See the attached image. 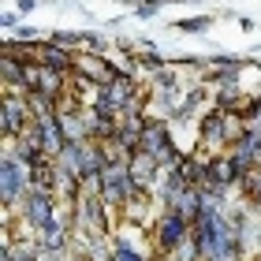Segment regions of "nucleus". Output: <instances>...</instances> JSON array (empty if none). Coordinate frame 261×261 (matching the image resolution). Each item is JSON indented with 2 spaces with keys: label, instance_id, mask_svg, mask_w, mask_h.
<instances>
[{
  "label": "nucleus",
  "instance_id": "nucleus-1",
  "mask_svg": "<svg viewBox=\"0 0 261 261\" xmlns=\"http://www.w3.org/2000/svg\"><path fill=\"white\" fill-rule=\"evenodd\" d=\"M30 187H34L30 164L22 161L15 149H8V153H4V161H0V198H4V209L11 213L22 198H27Z\"/></svg>",
  "mask_w": 261,
  "mask_h": 261
},
{
  "label": "nucleus",
  "instance_id": "nucleus-2",
  "mask_svg": "<svg viewBox=\"0 0 261 261\" xmlns=\"http://www.w3.org/2000/svg\"><path fill=\"white\" fill-rule=\"evenodd\" d=\"M191 228L194 224L183 217V213H175V209H161L157 213V224H153V250L157 254H164V257H172L179 246L191 239Z\"/></svg>",
  "mask_w": 261,
  "mask_h": 261
},
{
  "label": "nucleus",
  "instance_id": "nucleus-3",
  "mask_svg": "<svg viewBox=\"0 0 261 261\" xmlns=\"http://www.w3.org/2000/svg\"><path fill=\"white\" fill-rule=\"evenodd\" d=\"M56 213H60V198H56L53 191H41V187H30L27 198L19 201V217H22V224H30L34 231L45 228Z\"/></svg>",
  "mask_w": 261,
  "mask_h": 261
},
{
  "label": "nucleus",
  "instance_id": "nucleus-4",
  "mask_svg": "<svg viewBox=\"0 0 261 261\" xmlns=\"http://www.w3.org/2000/svg\"><path fill=\"white\" fill-rule=\"evenodd\" d=\"M116 75H120V71L105 60L101 53H79V56H75V79H82V82H86V86H93V90L109 86Z\"/></svg>",
  "mask_w": 261,
  "mask_h": 261
},
{
  "label": "nucleus",
  "instance_id": "nucleus-5",
  "mask_svg": "<svg viewBox=\"0 0 261 261\" xmlns=\"http://www.w3.org/2000/svg\"><path fill=\"white\" fill-rule=\"evenodd\" d=\"M127 172H130V179H135L138 191H153L157 179H161V161L153 157V153H146V149H135L127 157Z\"/></svg>",
  "mask_w": 261,
  "mask_h": 261
},
{
  "label": "nucleus",
  "instance_id": "nucleus-6",
  "mask_svg": "<svg viewBox=\"0 0 261 261\" xmlns=\"http://www.w3.org/2000/svg\"><path fill=\"white\" fill-rule=\"evenodd\" d=\"M75 56H79V53L60 49V45H53V41H41L38 64H41V67H53V71H64V75H75Z\"/></svg>",
  "mask_w": 261,
  "mask_h": 261
},
{
  "label": "nucleus",
  "instance_id": "nucleus-7",
  "mask_svg": "<svg viewBox=\"0 0 261 261\" xmlns=\"http://www.w3.org/2000/svg\"><path fill=\"white\" fill-rule=\"evenodd\" d=\"M209 15H198V19H183V22H175V30H191V34H198V30H205L209 27Z\"/></svg>",
  "mask_w": 261,
  "mask_h": 261
},
{
  "label": "nucleus",
  "instance_id": "nucleus-8",
  "mask_svg": "<svg viewBox=\"0 0 261 261\" xmlns=\"http://www.w3.org/2000/svg\"><path fill=\"white\" fill-rule=\"evenodd\" d=\"M34 38H41V34L34 30V27H27V22H22V27H19V41H34Z\"/></svg>",
  "mask_w": 261,
  "mask_h": 261
},
{
  "label": "nucleus",
  "instance_id": "nucleus-9",
  "mask_svg": "<svg viewBox=\"0 0 261 261\" xmlns=\"http://www.w3.org/2000/svg\"><path fill=\"white\" fill-rule=\"evenodd\" d=\"M19 27V15L15 11H4V30H15Z\"/></svg>",
  "mask_w": 261,
  "mask_h": 261
}]
</instances>
